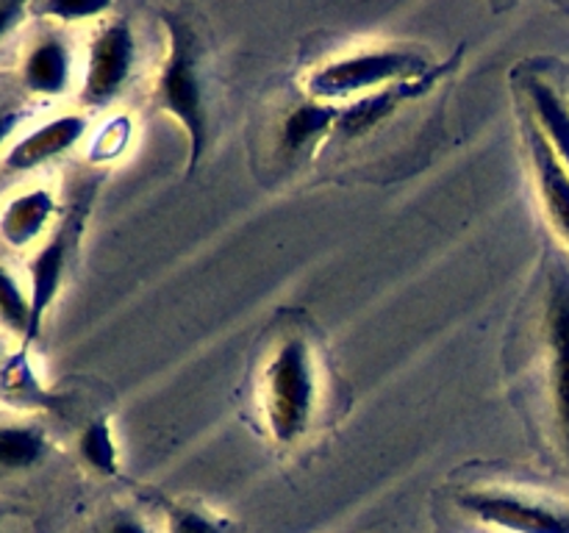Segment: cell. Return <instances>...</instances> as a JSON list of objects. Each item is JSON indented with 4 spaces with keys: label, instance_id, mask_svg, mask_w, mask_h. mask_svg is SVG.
I'll return each mask as SVG.
<instances>
[{
    "label": "cell",
    "instance_id": "6da1fadb",
    "mask_svg": "<svg viewBox=\"0 0 569 533\" xmlns=\"http://www.w3.org/2000/svg\"><path fill=\"white\" fill-rule=\"evenodd\" d=\"M167 31V53L156 78V105L178 120L187 133L189 164L198 170L209 144V89H206V44L200 31L176 11H161Z\"/></svg>",
    "mask_w": 569,
    "mask_h": 533
},
{
    "label": "cell",
    "instance_id": "7a4b0ae2",
    "mask_svg": "<svg viewBox=\"0 0 569 533\" xmlns=\"http://www.w3.org/2000/svg\"><path fill=\"white\" fill-rule=\"evenodd\" d=\"M317 409V364L303 336H283L261 372V411L270 436L292 444L309 431Z\"/></svg>",
    "mask_w": 569,
    "mask_h": 533
},
{
    "label": "cell",
    "instance_id": "3957f363",
    "mask_svg": "<svg viewBox=\"0 0 569 533\" xmlns=\"http://www.w3.org/2000/svg\"><path fill=\"white\" fill-rule=\"evenodd\" d=\"M428 70L426 56L409 48H372L342 56L317 67L309 78L311 98L322 103L356 98V94L383 92V87L403 83Z\"/></svg>",
    "mask_w": 569,
    "mask_h": 533
},
{
    "label": "cell",
    "instance_id": "277c9868",
    "mask_svg": "<svg viewBox=\"0 0 569 533\" xmlns=\"http://www.w3.org/2000/svg\"><path fill=\"white\" fill-rule=\"evenodd\" d=\"M459 505L483 525L506 533H569V511L509 489H472L461 494Z\"/></svg>",
    "mask_w": 569,
    "mask_h": 533
},
{
    "label": "cell",
    "instance_id": "5b68a950",
    "mask_svg": "<svg viewBox=\"0 0 569 533\" xmlns=\"http://www.w3.org/2000/svg\"><path fill=\"white\" fill-rule=\"evenodd\" d=\"M550 353V398H553L556 428L569 461V266L553 264L545 309Z\"/></svg>",
    "mask_w": 569,
    "mask_h": 533
},
{
    "label": "cell",
    "instance_id": "8992f818",
    "mask_svg": "<svg viewBox=\"0 0 569 533\" xmlns=\"http://www.w3.org/2000/svg\"><path fill=\"white\" fill-rule=\"evenodd\" d=\"M137 59V39L126 20H111L94 33L89 44L83 100L89 105H106L126 89Z\"/></svg>",
    "mask_w": 569,
    "mask_h": 533
},
{
    "label": "cell",
    "instance_id": "52a82bcc",
    "mask_svg": "<svg viewBox=\"0 0 569 533\" xmlns=\"http://www.w3.org/2000/svg\"><path fill=\"white\" fill-rule=\"evenodd\" d=\"M526 142L528 153H531L533 172H537V187L542 194V203L548 209L550 222L556 225V231L567 239L569 244V172L561 164V159L556 155L553 144L548 142L542 128L537 125V120L526 122Z\"/></svg>",
    "mask_w": 569,
    "mask_h": 533
},
{
    "label": "cell",
    "instance_id": "ba28073f",
    "mask_svg": "<svg viewBox=\"0 0 569 533\" xmlns=\"http://www.w3.org/2000/svg\"><path fill=\"white\" fill-rule=\"evenodd\" d=\"M83 133H87V117H56V120L44 122V125L37 128L33 133H28L26 139H20V142L11 148L9 159L6 161H9L11 170H31V167L56 159V155H61L64 150H70Z\"/></svg>",
    "mask_w": 569,
    "mask_h": 533
},
{
    "label": "cell",
    "instance_id": "9c48e42d",
    "mask_svg": "<svg viewBox=\"0 0 569 533\" xmlns=\"http://www.w3.org/2000/svg\"><path fill=\"white\" fill-rule=\"evenodd\" d=\"M67 248H70V231L64 225L31 261V331H28V342L39 336L44 311L50 309V303L59 294L61 278H64Z\"/></svg>",
    "mask_w": 569,
    "mask_h": 533
},
{
    "label": "cell",
    "instance_id": "30bf717a",
    "mask_svg": "<svg viewBox=\"0 0 569 533\" xmlns=\"http://www.w3.org/2000/svg\"><path fill=\"white\" fill-rule=\"evenodd\" d=\"M526 92L531 100L533 120L542 128L548 142L553 144L556 155L569 172V103L550 83L539 81V78H528Z\"/></svg>",
    "mask_w": 569,
    "mask_h": 533
},
{
    "label": "cell",
    "instance_id": "8fae6325",
    "mask_svg": "<svg viewBox=\"0 0 569 533\" xmlns=\"http://www.w3.org/2000/svg\"><path fill=\"white\" fill-rule=\"evenodd\" d=\"M22 81L37 94H61L70 83V50L59 39H44L28 53Z\"/></svg>",
    "mask_w": 569,
    "mask_h": 533
},
{
    "label": "cell",
    "instance_id": "7c38bea8",
    "mask_svg": "<svg viewBox=\"0 0 569 533\" xmlns=\"http://www.w3.org/2000/svg\"><path fill=\"white\" fill-rule=\"evenodd\" d=\"M50 217H53V198L44 189H33L6 205L3 217H0V233L9 244L22 248L39 237Z\"/></svg>",
    "mask_w": 569,
    "mask_h": 533
},
{
    "label": "cell",
    "instance_id": "4fadbf2b",
    "mask_svg": "<svg viewBox=\"0 0 569 533\" xmlns=\"http://www.w3.org/2000/svg\"><path fill=\"white\" fill-rule=\"evenodd\" d=\"M339 114H342V111H339L337 105L322 103V100L300 103L298 109L289 111V117L283 120L281 148L292 155L303 153V150L311 148L322 133L331 131V125H337Z\"/></svg>",
    "mask_w": 569,
    "mask_h": 533
},
{
    "label": "cell",
    "instance_id": "5bb4252c",
    "mask_svg": "<svg viewBox=\"0 0 569 533\" xmlns=\"http://www.w3.org/2000/svg\"><path fill=\"white\" fill-rule=\"evenodd\" d=\"M78 453L100 475H117V470H120V453H117V442L109 420H92L83 428L81 439H78Z\"/></svg>",
    "mask_w": 569,
    "mask_h": 533
},
{
    "label": "cell",
    "instance_id": "9a60e30c",
    "mask_svg": "<svg viewBox=\"0 0 569 533\" xmlns=\"http://www.w3.org/2000/svg\"><path fill=\"white\" fill-rule=\"evenodd\" d=\"M44 439L31 428H0V466L20 470L42 459Z\"/></svg>",
    "mask_w": 569,
    "mask_h": 533
},
{
    "label": "cell",
    "instance_id": "2e32d148",
    "mask_svg": "<svg viewBox=\"0 0 569 533\" xmlns=\"http://www.w3.org/2000/svg\"><path fill=\"white\" fill-rule=\"evenodd\" d=\"M167 533H233V525L200 505L176 503L167 509Z\"/></svg>",
    "mask_w": 569,
    "mask_h": 533
},
{
    "label": "cell",
    "instance_id": "e0dca14e",
    "mask_svg": "<svg viewBox=\"0 0 569 533\" xmlns=\"http://www.w3.org/2000/svg\"><path fill=\"white\" fill-rule=\"evenodd\" d=\"M0 320L28 339V331H31V298H26L17 278L6 272L3 266H0Z\"/></svg>",
    "mask_w": 569,
    "mask_h": 533
},
{
    "label": "cell",
    "instance_id": "ac0fdd59",
    "mask_svg": "<svg viewBox=\"0 0 569 533\" xmlns=\"http://www.w3.org/2000/svg\"><path fill=\"white\" fill-rule=\"evenodd\" d=\"M109 9V3L103 0H59V3H50V14L61 17V20H83V17H98Z\"/></svg>",
    "mask_w": 569,
    "mask_h": 533
},
{
    "label": "cell",
    "instance_id": "d6986e66",
    "mask_svg": "<svg viewBox=\"0 0 569 533\" xmlns=\"http://www.w3.org/2000/svg\"><path fill=\"white\" fill-rule=\"evenodd\" d=\"M103 533H150V527L137 511H120V514L111 516Z\"/></svg>",
    "mask_w": 569,
    "mask_h": 533
},
{
    "label": "cell",
    "instance_id": "ffe728a7",
    "mask_svg": "<svg viewBox=\"0 0 569 533\" xmlns=\"http://www.w3.org/2000/svg\"><path fill=\"white\" fill-rule=\"evenodd\" d=\"M22 14V6L17 3H0V39L6 37V33L11 31V28L17 26V20H20Z\"/></svg>",
    "mask_w": 569,
    "mask_h": 533
},
{
    "label": "cell",
    "instance_id": "44dd1931",
    "mask_svg": "<svg viewBox=\"0 0 569 533\" xmlns=\"http://www.w3.org/2000/svg\"><path fill=\"white\" fill-rule=\"evenodd\" d=\"M17 122H20V114H17V111H0V144L9 139V133L14 131Z\"/></svg>",
    "mask_w": 569,
    "mask_h": 533
}]
</instances>
